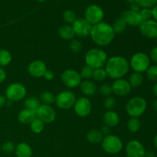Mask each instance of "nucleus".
<instances>
[{"instance_id":"f257e3e1","label":"nucleus","mask_w":157,"mask_h":157,"mask_svg":"<svg viewBox=\"0 0 157 157\" xmlns=\"http://www.w3.org/2000/svg\"><path fill=\"white\" fill-rule=\"evenodd\" d=\"M90 36L95 44L101 47H105L113 41L115 33L110 25L101 21L92 25Z\"/></svg>"},{"instance_id":"f03ea898","label":"nucleus","mask_w":157,"mask_h":157,"mask_svg":"<svg viewBox=\"0 0 157 157\" xmlns=\"http://www.w3.org/2000/svg\"><path fill=\"white\" fill-rule=\"evenodd\" d=\"M104 66L107 77L114 80L123 78L130 70V63L123 56L110 57Z\"/></svg>"},{"instance_id":"7ed1b4c3","label":"nucleus","mask_w":157,"mask_h":157,"mask_svg":"<svg viewBox=\"0 0 157 157\" xmlns=\"http://www.w3.org/2000/svg\"><path fill=\"white\" fill-rule=\"evenodd\" d=\"M107 55L103 49L99 48H93L86 53L84 61L86 65L93 69L103 67L107 61Z\"/></svg>"},{"instance_id":"20e7f679","label":"nucleus","mask_w":157,"mask_h":157,"mask_svg":"<svg viewBox=\"0 0 157 157\" xmlns=\"http://www.w3.org/2000/svg\"><path fill=\"white\" fill-rule=\"evenodd\" d=\"M147 107V101L140 96L130 98L126 104V111L130 117L139 118L145 113Z\"/></svg>"},{"instance_id":"39448f33","label":"nucleus","mask_w":157,"mask_h":157,"mask_svg":"<svg viewBox=\"0 0 157 157\" xmlns=\"http://www.w3.org/2000/svg\"><path fill=\"white\" fill-rule=\"evenodd\" d=\"M101 146L103 150L108 154H117L122 150L124 144L121 138L115 135L109 134L104 136Z\"/></svg>"},{"instance_id":"423d86ee","label":"nucleus","mask_w":157,"mask_h":157,"mask_svg":"<svg viewBox=\"0 0 157 157\" xmlns=\"http://www.w3.org/2000/svg\"><path fill=\"white\" fill-rule=\"evenodd\" d=\"M130 67L134 72L143 73L147 71L150 66V58L144 52H137L131 57L130 61Z\"/></svg>"},{"instance_id":"0eeeda50","label":"nucleus","mask_w":157,"mask_h":157,"mask_svg":"<svg viewBox=\"0 0 157 157\" xmlns=\"http://www.w3.org/2000/svg\"><path fill=\"white\" fill-rule=\"evenodd\" d=\"M26 94V87L22 84L18 82L9 84L5 92V97L11 102L21 101L25 98Z\"/></svg>"},{"instance_id":"6e6552de","label":"nucleus","mask_w":157,"mask_h":157,"mask_svg":"<svg viewBox=\"0 0 157 157\" xmlns=\"http://www.w3.org/2000/svg\"><path fill=\"white\" fill-rule=\"evenodd\" d=\"M76 95L71 90H63L55 97V104L61 110H69L74 107L76 101Z\"/></svg>"},{"instance_id":"1a4fd4ad","label":"nucleus","mask_w":157,"mask_h":157,"mask_svg":"<svg viewBox=\"0 0 157 157\" xmlns=\"http://www.w3.org/2000/svg\"><path fill=\"white\" fill-rule=\"evenodd\" d=\"M104 17V10L102 8L97 5H90L84 12V18L92 25L101 22Z\"/></svg>"},{"instance_id":"9d476101","label":"nucleus","mask_w":157,"mask_h":157,"mask_svg":"<svg viewBox=\"0 0 157 157\" xmlns=\"http://www.w3.org/2000/svg\"><path fill=\"white\" fill-rule=\"evenodd\" d=\"M61 81L66 87L69 88H75L78 87L81 82L80 73L74 69H67L61 74Z\"/></svg>"},{"instance_id":"9b49d317","label":"nucleus","mask_w":157,"mask_h":157,"mask_svg":"<svg viewBox=\"0 0 157 157\" xmlns=\"http://www.w3.org/2000/svg\"><path fill=\"white\" fill-rule=\"evenodd\" d=\"M35 114L44 124H52L56 119V112L51 105L41 104Z\"/></svg>"},{"instance_id":"f8f14e48","label":"nucleus","mask_w":157,"mask_h":157,"mask_svg":"<svg viewBox=\"0 0 157 157\" xmlns=\"http://www.w3.org/2000/svg\"><path fill=\"white\" fill-rule=\"evenodd\" d=\"M72 28L75 32V36L79 38H87L90 36L92 25H90L85 18H77L72 24Z\"/></svg>"},{"instance_id":"ddd939ff","label":"nucleus","mask_w":157,"mask_h":157,"mask_svg":"<svg viewBox=\"0 0 157 157\" xmlns=\"http://www.w3.org/2000/svg\"><path fill=\"white\" fill-rule=\"evenodd\" d=\"M75 112L80 117H87L91 112L92 104L87 98L81 97L76 100L74 105Z\"/></svg>"},{"instance_id":"4468645a","label":"nucleus","mask_w":157,"mask_h":157,"mask_svg":"<svg viewBox=\"0 0 157 157\" xmlns=\"http://www.w3.org/2000/svg\"><path fill=\"white\" fill-rule=\"evenodd\" d=\"M140 32L147 38H156L157 37V21L153 19L144 21L140 25Z\"/></svg>"},{"instance_id":"2eb2a0df","label":"nucleus","mask_w":157,"mask_h":157,"mask_svg":"<svg viewBox=\"0 0 157 157\" xmlns=\"http://www.w3.org/2000/svg\"><path fill=\"white\" fill-rule=\"evenodd\" d=\"M126 154L127 157H145L146 150L140 141L133 140L126 146Z\"/></svg>"},{"instance_id":"dca6fc26","label":"nucleus","mask_w":157,"mask_h":157,"mask_svg":"<svg viewBox=\"0 0 157 157\" xmlns=\"http://www.w3.org/2000/svg\"><path fill=\"white\" fill-rule=\"evenodd\" d=\"M111 86L113 93H114L117 96L121 97L128 95L130 93L132 89V87L130 86L129 81L127 80L124 79V78L115 80Z\"/></svg>"},{"instance_id":"f3484780","label":"nucleus","mask_w":157,"mask_h":157,"mask_svg":"<svg viewBox=\"0 0 157 157\" xmlns=\"http://www.w3.org/2000/svg\"><path fill=\"white\" fill-rule=\"evenodd\" d=\"M27 69L29 75L34 78H41L48 70L45 63L41 60L32 61L29 63Z\"/></svg>"},{"instance_id":"a211bd4d","label":"nucleus","mask_w":157,"mask_h":157,"mask_svg":"<svg viewBox=\"0 0 157 157\" xmlns=\"http://www.w3.org/2000/svg\"><path fill=\"white\" fill-rule=\"evenodd\" d=\"M121 18L125 21L127 25L130 26H140V25L143 22L140 12L130 10L124 11L121 15Z\"/></svg>"},{"instance_id":"6ab92c4d","label":"nucleus","mask_w":157,"mask_h":157,"mask_svg":"<svg viewBox=\"0 0 157 157\" xmlns=\"http://www.w3.org/2000/svg\"><path fill=\"white\" fill-rule=\"evenodd\" d=\"M120 121H121V118H120L119 114L114 110H107L103 116V121L104 123V125L109 127H114L117 126Z\"/></svg>"},{"instance_id":"aec40b11","label":"nucleus","mask_w":157,"mask_h":157,"mask_svg":"<svg viewBox=\"0 0 157 157\" xmlns=\"http://www.w3.org/2000/svg\"><path fill=\"white\" fill-rule=\"evenodd\" d=\"M81 92L86 96H93L97 92V85L90 80H84L80 84Z\"/></svg>"},{"instance_id":"412c9836","label":"nucleus","mask_w":157,"mask_h":157,"mask_svg":"<svg viewBox=\"0 0 157 157\" xmlns=\"http://www.w3.org/2000/svg\"><path fill=\"white\" fill-rule=\"evenodd\" d=\"M35 117H36L35 112L26 108L21 110L18 114V121L25 125L30 124Z\"/></svg>"},{"instance_id":"4be33fe9","label":"nucleus","mask_w":157,"mask_h":157,"mask_svg":"<svg viewBox=\"0 0 157 157\" xmlns=\"http://www.w3.org/2000/svg\"><path fill=\"white\" fill-rule=\"evenodd\" d=\"M16 157H32V147L27 143H20L15 147Z\"/></svg>"},{"instance_id":"5701e85b","label":"nucleus","mask_w":157,"mask_h":157,"mask_svg":"<svg viewBox=\"0 0 157 157\" xmlns=\"http://www.w3.org/2000/svg\"><path fill=\"white\" fill-rule=\"evenodd\" d=\"M58 35L62 39L70 40V41L74 39V38L75 37V34L72 25H70L68 24L63 25L58 29Z\"/></svg>"},{"instance_id":"b1692460","label":"nucleus","mask_w":157,"mask_h":157,"mask_svg":"<svg viewBox=\"0 0 157 157\" xmlns=\"http://www.w3.org/2000/svg\"><path fill=\"white\" fill-rule=\"evenodd\" d=\"M86 137H87V140L89 143L97 144L102 142L103 139H104V135L102 134L101 130H90V131L87 132Z\"/></svg>"},{"instance_id":"393cba45","label":"nucleus","mask_w":157,"mask_h":157,"mask_svg":"<svg viewBox=\"0 0 157 157\" xmlns=\"http://www.w3.org/2000/svg\"><path fill=\"white\" fill-rule=\"evenodd\" d=\"M41 101L38 98L34 96L29 97L25 101V107L26 109L32 110L34 112H36L38 107L41 106Z\"/></svg>"},{"instance_id":"a878e982","label":"nucleus","mask_w":157,"mask_h":157,"mask_svg":"<svg viewBox=\"0 0 157 157\" xmlns=\"http://www.w3.org/2000/svg\"><path fill=\"white\" fill-rule=\"evenodd\" d=\"M128 81L132 87H138L142 85L144 82V75L142 73L133 72L130 75Z\"/></svg>"},{"instance_id":"bb28decb","label":"nucleus","mask_w":157,"mask_h":157,"mask_svg":"<svg viewBox=\"0 0 157 157\" xmlns=\"http://www.w3.org/2000/svg\"><path fill=\"white\" fill-rule=\"evenodd\" d=\"M12 59V55L6 49H0V67L9 65Z\"/></svg>"},{"instance_id":"cd10ccee","label":"nucleus","mask_w":157,"mask_h":157,"mask_svg":"<svg viewBox=\"0 0 157 157\" xmlns=\"http://www.w3.org/2000/svg\"><path fill=\"white\" fill-rule=\"evenodd\" d=\"M111 26L112 28H113V32H114L115 35H116V34L123 33V32L125 31L127 25V23L125 22V21H124L121 17H120V18H117V19L115 20L113 25Z\"/></svg>"},{"instance_id":"c85d7f7f","label":"nucleus","mask_w":157,"mask_h":157,"mask_svg":"<svg viewBox=\"0 0 157 157\" xmlns=\"http://www.w3.org/2000/svg\"><path fill=\"white\" fill-rule=\"evenodd\" d=\"M127 127L130 133H136V132L139 131L141 127L140 121L139 120V118L130 117V119L127 122Z\"/></svg>"},{"instance_id":"c756f323","label":"nucleus","mask_w":157,"mask_h":157,"mask_svg":"<svg viewBox=\"0 0 157 157\" xmlns=\"http://www.w3.org/2000/svg\"><path fill=\"white\" fill-rule=\"evenodd\" d=\"M29 125H30L31 130L35 134L41 133L44 129V124L38 117H35Z\"/></svg>"},{"instance_id":"7c9ffc66","label":"nucleus","mask_w":157,"mask_h":157,"mask_svg":"<svg viewBox=\"0 0 157 157\" xmlns=\"http://www.w3.org/2000/svg\"><path fill=\"white\" fill-rule=\"evenodd\" d=\"M40 101H41L42 104H46V105H51L53 104L55 101V96L50 91L42 92L40 95Z\"/></svg>"},{"instance_id":"2f4dec72","label":"nucleus","mask_w":157,"mask_h":157,"mask_svg":"<svg viewBox=\"0 0 157 157\" xmlns=\"http://www.w3.org/2000/svg\"><path fill=\"white\" fill-rule=\"evenodd\" d=\"M107 72H106L105 68H104V67L94 69L93 76H92V78H93L95 81H103L107 78Z\"/></svg>"},{"instance_id":"473e14b6","label":"nucleus","mask_w":157,"mask_h":157,"mask_svg":"<svg viewBox=\"0 0 157 157\" xmlns=\"http://www.w3.org/2000/svg\"><path fill=\"white\" fill-rule=\"evenodd\" d=\"M77 15L75 12L72 10H66L63 13V19L68 24H73L77 20Z\"/></svg>"},{"instance_id":"72a5a7b5","label":"nucleus","mask_w":157,"mask_h":157,"mask_svg":"<svg viewBox=\"0 0 157 157\" xmlns=\"http://www.w3.org/2000/svg\"><path fill=\"white\" fill-rule=\"evenodd\" d=\"M94 69L92 67H89V66L85 65L81 68V72H80V75H81V79L84 80H89L90 78H92L93 76Z\"/></svg>"},{"instance_id":"f704fd0d","label":"nucleus","mask_w":157,"mask_h":157,"mask_svg":"<svg viewBox=\"0 0 157 157\" xmlns=\"http://www.w3.org/2000/svg\"><path fill=\"white\" fill-rule=\"evenodd\" d=\"M135 2L143 9H151L157 4V0H135Z\"/></svg>"},{"instance_id":"c9c22d12","label":"nucleus","mask_w":157,"mask_h":157,"mask_svg":"<svg viewBox=\"0 0 157 157\" xmlns=\"http://www.w3.org/2000/svg\"><path fill=\"white\" fill-rule=\"evenodd\" d=\"M147 77L150 81L157 82V65H152L147 70Z\"/></svg>"},{"instance_id":"e433bc0d","label":"nucleus","mask_w":157,"mask_h":157,"mask_svg":"<svg viewBox=\"0 0 157 157\" xmlns=\"http://www.w3.org/2000/svg\"><path fill=\"white\" fill-rule=\"evenodd\" d=\"M69 48L71 52L78 53L82 49V43L78 39H72L69 44Z\"/></svg>"},{"instance_id":"4c0bfd02","label":"nucleus","mask_w":157,"mask_h":157,"mask_svg":"<svg viewBox=\"0 0 157 157\" xmlns=\"http://www.w3.org/2000/svg\"><path fill=\"white\" fill-rule=\"evenodd\" d=\"M99 93L101 95L105 97H109L112 93H113V90H112V86L110 85L109 84H103L99 88Z\"/></svg>"},{"instance_id":"58836bf2","label":"nucleus","mask_w":157,"mask_h":157,"mask_svg":"<svg viewBox=\"0 0 157 157\" xmlns=\"http://www.w3.org/2000/svg\"><path fill=\"white\" fill-rule=\"evenodd\" d=\"M116 104H117V101L113 97L111 96H109L106 98V99L104 100V107H105L107 110H110L116 107Z\"/></svg>"},{"instance_id":"ea45409f","label":"nucleus","mask_w":157,"mask_h":157,"mask_svg":"<svg viewBox=\"0 0 157 157\" xmlns=\"http://www.w3.org/2000/svg\"><path fill=\"white\" fill-rule=\"evenodd\" d=\"M1 149L5 153H6V154H10V153L15 152V144L12 142H11V141H6V142H5L4 144H3Z\"/></svg>"},{"instance_id":"a19ab883","label":"nucleus","mask_w":157,"mask_h":157,"mask_svg":"<svg viewBox=\"0 0 157 157\" xmlns=\"http://www.w3.org/2000/svg\"><path fill=\"white\" fill-rule=\"evenodd\" d=\"M140 15L143 21H147V20H150L151 19V18H153L151 9H142L140 11Z\"/></svg>"},{"instance_id":"79ce46f5","label":"nucleus","mask_w":157,"mask_h":157,"mask_svg":"<svg viewBox=\"0 0 157 157\" xmlns=\"http://www.w3.org/2000/svg\"><path fill=\"white\" fill-rule=\"evenodd\" d=\"M150 59L157 64V46L153 48L150 52Z\"/></svg>"},{"instance_id":"37998d69","label":"nucleus","mask_w":157,"mask_h":157,"mask_svg":"<svg viewBox=\"0 0 157 157\" xmlns=\"http://www.w3.org/2000/svg\"><path fill=\"white\" fill-rule=\"evenodd\" d=\"M43 77H44L46 81H52V80H53L54 77H55V75H54V72L52 71L47 70Z\"/></svg>"},{"instance_id":"c03bdc74","label":"nucleus","mask_w":157,"mask_h":157,"mask_svg":"<svg viewBox=\"0 0 157 157\" xmlns=\"http://www.w3.org/2000/svg\"><path fill=\"white\" fill-rule=\"evenodd\" d=\"M6 76H7V74H6V70L3 67H0V84L4 82L5 80L6 79Z\"/></svg>"},{"instance_id":"a18cd8bd","label":"nucleus","mask_w":157,"mask_h":157,"mask_svg":"<svg viewBox=\"0 0 157 157\" xmlns=\"http://www.w3.org/2000/svg\"><path fill=\"white\" fill-rule=\"evenodd\" d=\"M130 10L133 11V12H140V11L141 10V8L140 7L139 5L136 4V2H133V3H132V4H130Z\"/></svg>"},{"instance_id":"49530a36","label":"nucleus","mask_w":157,"mask_h":157,"mask_svg":"<svg viewBox=\"0 0 157 157\" xmlns=\"http://www.w3.org/2000/svg\"><path fill=\"white\" fill-rule=\"evenodd\" d=\"M101 132L102 133L103 135H105V136L109 135L110 134V127H107V126H106V125L103 126L101 129Z\"/></svg>"},{"instance_id":"de8ad7c7","label":"nucleus","mask_w":157,"mask_h":157,"mask_svg":"<svg viewBox=\"0 0 157 157\" xmlns=\"http://www.w3.org/2000/svg\"><path fill=\"white\" fill-rule=\"evenodd\" d=\"M152 15H153V20L157 21V4L152 9Z\"/></svg>"},{"instance_id":"09e8293b","label":"nucleus","mask_w":157,"mask_h":157,"mask_svg":"<svg viewBox=\"0 0 157 157\" xmlns=\"http://www.w3.org/2000/svg\"><path fill=\"white\" fill-rule=\"evenodd\" d=\"M6 98L4 96V95L0 94V108L2 107L3 106L6 104Z\"/></svg>"},{"instance_id":"8fccbe9b","label":"nucleus","mask_w":157,"mask_h":157,"mask_svg":"<svg viewBox=\"0 0 157 157\" xmlns=\"http://www.w3.org/2000/svg\"><path fill=\"white\" fill-rule=\"evenodd\" d=\"M145 157H155V154L153 153V152H148V153L146 152Z\"/></svg>"},{"instance_id":"3c124183","label":"nucleus","mask_w":157,"mask_h":157,"mask_svg":"<svg viewBox=\"0 0 157 157\" xmlns=\"http://www.w3.org/2000/svg\"><path fill=\"white\" fill-rule=\"evenodd\" d=\"M153 94H154L155 96L157 98V82L155 84V85L153 86Z\"/></svg>"},{"instance_id":"603ef678","label":"nucleus","mask_w":157,"mask_h":157,"mask_svg":"<svg viewBox=\"0 0 157 157\" xmlns=\"http://www.w3.org/2000/svg\"><path fill=\"white\" fill-rule=\"evenodd\" d=\"M153 107L156 111H157V99L155 100L153 103Z\"/></svg>"},{"instance_id":"864d4df0","label":"nucleus","mask_w":157,"mask_h":157,"mask_svg":"<svg viewBox=\"0 0 157 157\" xmlns=\"http://www.w3.org/2000/svg\"><path fill=\"white\" fill-rule=\"evenodd\" d=\"M153 144H154L155 147L157 149V133L156 134V136H155L154 139H153Z\"/></svg>"},{"instance_id":"5fc2aeb1","label":"nucleus","mask_w":157,"mask_h":157,"mask_svg":"<svg viewBox=\"0 0 157 157\" xmlns=\"http://www.w3.org/2000/svg\"><path fill=\"white\" fill-rule=\"evenodd\" d=\"M126 2H127L128 3H130V4H132V3L135 2V0H125Z\"/></svg>"},{"instance_id":"6e6d98bb","label":"nucleus","mask_w":157,"mask_h":157,"mask_svg":"<svg viewBox=\"0 0 157 157\" xmlns=\"http://www.w3.org/2000/svg\"><path fill=\"white\" fill-rule=\"evenodd\" d=\"M38 2H43L46 1V0H37Z\"/></svg>"},{"instance_id":"4d7b16f0","label":"nucleus","mask_w":157,"mask_h":157,"mask_svg":"<svg viewBox=\"0 0 157 157\" xmlns=\"http://www.w3.org/2000/svg\"><path fill=\"white\" fill-rule=\"evenodd\" d=\"M1 151H2V149H1V147H0V153H1Z\"/></svg>"},{"instance_id":"13d9d810","label":"nucleus","mask_w":157,"mask_h":157,"mask_svg":"<svg viewBox=\"0 0 157 157\" xmlns=\"http://www.w3.org/2000/svg\"><path fill=\"white\" fill-rule=\"evenodd\" d=\"M155 39H156V43H157V37H156V38H155Z\"/></svg>"}]
</instances>
